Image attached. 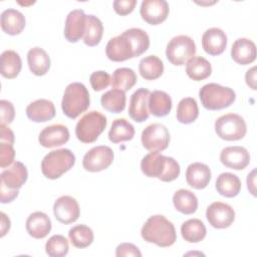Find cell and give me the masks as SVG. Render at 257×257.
<instances>
[{"label": "cell", "instance_id": "obj_1", "mask_svg": "<svg viewBox=\"0 0 257 257\" xmlns=\"http://www.w3.org/2000/svg\"><path fill=\"white\" fill-rule=\"evenodd\" d=\"M150 37L140 28H130L115 36L106 44L105 54L109 60L119 62L138 57L148 50Z\"/></svg>", "mask_w": 257, "mask_h": 257}, {"label": "cell", "instance_id": "obj_2", "mask_svg": "<svg viewBox=\"0 0 257 257\" xmlns=\"http://www.w3.org/2000/svg\"><path fill=\"white\" fill-rule=\"evenodd\" d=\"M141 235L146 242L163 248L172 246L177 239L174 224L163 215L151 216L144 224Z\"/></svg>", "mask_w": 257, "mask_h": 257}, {"label": "cell", "instance_id": "obj_3", "mask_svg": "<svg viewBox=\"0 0 257 257\" xmlns=\"http://www.w3.org/2000/svg\"><path fill=\"white\" fill-rule=\"evenodd\" d=\"M89 103V92L83 83L72 82L66 86L61 101V108L67 117L76 118L88 108Z\"/></svg>", "mask_w": 257, "mask_h": 257}, {"label": "cell", "instance_id": "obj_4", "mask_svg": "<svg viewBox=\"0 0 257 257\" xmlns=\"http://www.w3.org/2000/svg\"><path fill=\"white\" fill-rule=\"evenodd\" d=\"M202 105L209 110H220L230 106L236 99L235 91L218 83H207L199 91Z\"/></svg>", "mask_w": 257, "mask_h": 257}, {"label": "cell", "instance_id": "obj_5", "mask_svg": "<svg viewBox=\"0 0 257 257\" xmlns=\"http://www.w3.org/2000/svg\"><path fill=\"white\" fill-rule=\"evenodd\" d=\"M75 164V156L68 149H59L48 153L41 162L42 174L50 180L60 178Z\"/></svg>", "mask_w": 257, "mask_h": 257}, {"label": "cell", "instance_id": "obj_6", "mask_svg": "<svg viewBox=\"0 0 257 257\" xmlns=\"http://www.w3.org/2000/svg\"><path fill=\"white\" fill-rule=\"evenodd\" d=\"M107 124L104 114L97 110L86 112L77 121L75 135L77 139L84 144H90L97 140L99 135L105 130Z\"/></svg>", "mask_w": 257, "mask_h": 257}, {"label": "cell", "instance_id": "obj_7", "mask_svg": "<svg viewBox=\"0 0 257 257\" xmlns=\"http://www.w3.org/2000/svg\"><path fill=\"white\" fill-rule=\"evenodd\" d=\"M215 132L222 140L239 141L245 137L247 125L241 115L236 113H226L216 119Z\"/></svg>", "mask_w": 257, "mask_h": 257}, {"label": "cell", "instance_id": "obj_8", "mask_svg": "<svg viewBox=\"0 0 257 257\" xmlns=\"http://www.w3.org/2000/svg\"><path fill=\"white\" fill-rule=\"evenodd\" d=\"M196 53V44L194 40L187 35H178L173 37L166 48V56L174 65H184Z\"/></svg>", "mask_w": 257, "mask_h": 257}, {"label": "cell", "instance_id": "obj_9", "mask_svg": "<svg viewBox=\"0 0 257 257\" xmlns=\"http://www.w3.org/2000/svg\"><path fill=\"white\" fill-rule=\"evenodd\" d=\"M170 143V133L162 123H152L142 133L143 147L151 153L166 150Z\"/></svg>", "mask_w": 257, "mask_h": 257}, {"label": "cell", "instance_id": "obj_10", "mask_svg": "<svg viewBox=\"0 0 257 257\" xmlns=\"http://www.w3.org/2000/svg\"><path fill=\"white\" fill-rule=\"evenodd\" d=\"M113 161V152L107 146H97L90 149L83 157V168L91 173L107 169Z\"/></svg>", "mask_w": 257, "mask_h": 257}, {"label": "cell", "instance_id": "obj_11", "mask_svg": "<svg viewBox=\"0 0 257 257\" xmlns=\"http://www.w3.org/2000/svg\"><path fill=\"white\" fill-rule=\"evenodd\" d=\"M206 218L212 227L225 229L230 227L234 222L235 211L226 203L214 202L207 208Z\"/></svg>", "mask_w": 257, "mask_h": 257}, {"label": "cell", "instance_id": "obj_12", "mask_svg": "<svg viewBox=\"0 0 257 257\" xmlns=\"http://www.w3.org/2000/svg\"><path fill=\"white\" fill-rule=\"evenodd\" d=\"M169 12V4L165 0H145L140 8L142 18L151 25H158L164 22Z\"/></svg>", "mask_w": 257, "mask_h": 257}, {"label": "cell", "instance_id": "obj_13", "mask_svg": "<svg viewBox=\"0 0 257 257\" xmlns=\"http://www.w3.org/2000/svg\"><path fill=\"white\" fill-rule=\"evenodd\" d=\"M53 214L56 220L62 224H71L75 222L79 215L80 209L77 201L71 196L59 197L53 205Z\"/></svg>", "mask_w": 257, "mask_h": 257}, {"label": "cell", "instance_id": "obj_14", "mask_svg": "<svg viewBox=\"0 0 257 257\" xmlns=\"http://www.w3.org/2000/svg\"><path fill=\"white\" fill-rule=\"evenodd\" d=\"M150 90L144 87L137 89L132 95L130 99L128 106V115L130 117L137 121L143 122L149 118V97Z\"/></svg>", "mask_w": 257, "mask_h": 257}, {"label": "cell", "instance_id": "obj_15", "mask_svg": "<svg viewBox=\"0 0 257 257\" xmlns=\"http://www.w3.org/2000/svg\"><path fill=\"white\" fill-rule=\"evenodd\" d=\"M221 163L233 170H244L250 163L249 152L240 146L224 148L220 153Z\"/></svg>", "mask_w": 257, "mask_h": 257}, {"label": "cell", "instance_id": "obj_16", "mask_svg": "<svg viewBox=\"0 0 257 257\" xmlns=\"http://www.w3.org/2000/svg\"><path fill=\"white\" fill-rule=\"evenodd\" d=\"M86 15L82 9H74L68 13L65 20L64 36L69 42H77L83 38L85 31Z\"/></svg>", "mask_w": 257, "mask_h": 257}, {"label": "cell", "instance_id": "obj_17", "mask_svg": "<svg viewBox=\"0 0 257 257\" xmlns=\"http://www.w3.org/2000/svg\"><path fill=\"white\" fill-rule=\"evenodd\" d=\"M69 140L67 126L57 123L44 127L38 137L39 144L44 148H54L66 144Z\"/></svg>", "mask_w": 257, "mask_h": 257}, {"label": "cell", "instance_id": "obj_18", "mask_svg": "<svg viewBox=\"0 0 257 257\" xmlns=\"http://www.w3.org/2000/svg\"><path fill=\"white\" fill-rule=\"evenodd\" d=\"M227 46L226 33L217 27L207 29L202 36V47L210 55H220Z\"/></svg>", "mask_w": 257, "mask_h": 257}, {"label": "cell", "instance_id": "obj_19", "mask_svg": "<svg viewBox=\"0 0 257 257\" xmlns=\"http://www.w3.org/2000/svg\"><path fill=\"white\" fill-rule=\"evenodd\" d=\"M55 107L52 101L44 98L30 102L26 107L27 117L34 122H45L55 116Z\"/></svg>", "mask_w": 257, "mask_h": 257}, {"label": "cell", "instance_id": "obj_20", "mask_svg": "<svg viewBox=\"0 0 257 257\" xmlns=\"http://www.w3.org/2000/svg\"><path fill=\"white\" fill-rule=\"evenodd\" d=\"M231 56L238 64L252 63L256 59V45L248 38H239L232 45Z\"/></svg>", "mask_w": 257, "mask_h": 257}, {"label": "cell", "instance_id": "obj_21", "mask_svg": "<svg viewBox=\"0 0 257 257\" xmlns=\"http://www.w3.org/2000/svg\"><path fill=\"white\" fill-rule=\"evenodd\" d=\"M186 181L196 190L205 189L211 181V170L203 163H193L186 171Z\"/></svg>", "mask_w": 257, "mask_h": 257}, {"label": "cell", "instance_id": "obj_22", "mask_svg": "<svg viewBox=\"0 0 257 257\" xmlns=\"http://www.w3.org/2000/svg\"><path fill=\"white\" fill-rule=\"evenodd\" d=\"M1 183L11 190H19L27 181L28 172L26 167L20 162H14L12 166L5 169L1 175Z\"/></svg>", "mask_w": 257, "mask_h": 257}, {"label": "cell", "instance_id": "obj_23", "mask_svg": "<svg viewBox=\"0 0 257 257\" xmlns=\"http://www.w3.org/2000/svg\"><path fill=\"white\" fill-rule=\"evenodd\" d=\"M51 230V221L43 212H34L26 220V231L35 239L45 238Z\"/></svg>", "mask_w": 257, "mask_h": 257}, {"label": "cell", "instance_id": "obj_24", "mask_svg": "<svg viewBox=\"0 0 257 257\" xmlns=\"http://www.w3.org/2000/svg\"><path fill=\"white\" fill-rule=\"evenodd\" d=\"M2 30L9 35H17L22 32L25 27L24 15L13 8L6 9L2 12L0 18Z\"/></svg>", "mask_w": 257, "mask_h": 257}, {"label": "cell", "instance_id": "obj_25", "mask_svg": "<svg viewBox=\"0 0 257 257\" xmlns=\"http://www.w3.org/2000/svg\"><path fill=\"white\" fill-rule=\"evenodd\" d=\"M166 156L158 152L146 155L141 162V170L143 174L150 178L160 179L166 169Z\"/></svg>", "mask_w": 257, "mask_h": 257}, {"label": "cell", "instance_id": "obj_26", "mask_svg": "<svg viewBox=\"0 0 257 257\" xmlns=\"http://www.w3.org/2000/svg\"><path fill=\"white\" fill-rule=\"evenodd\" d=\"M27 63L30 71L37 76L47 73L50 68V57L40 47H33L27 53Z\"/></svg>", "mask_w": 257, "mask_h": 257}, {"label": "cell", "instance_id": "obj_27", "mask_svg": "<svg viewBox=\"0 0 257 257\" xmlns=\"http://www.w3.org/2000/svg\"><path fill=\"white\" fill-rule=\"evenodd\" d=\"M215 187L221 196L233 198L236 197L241 190V181L235 174L222 173L218 176Z\"/></svg>", "mask_w": 257, "mask_h": 257}, {"label": "cell", "instance_id": "obj_28", "mask_svg": "<svg viewBox=\"0 0 257 257\" xmlns=\"http://www.w3.org/2000/svg\"><path fill=\"white\" fill-rule=\"evenodd\" d=\"M172 109V98L163 90H154L149 97V111L155 116L161 117L170 113Z\"/></svg>", "mask_w": 257, "mask_h": 257}, {"label": "cell", "instance_id": "obj_29", "mask_svg": "<svg viewBox=\"0 0 257 257\" xmlns=\"http://www.w3.org/2000/svg\"><path fill=\"white\" fill-rule=\"evenodd\" d=\"M173 204L177 211L185 215H191L198 209V199L196 195L186 189H180L175 192Z\"/></svg>", "mask_w": 257, "mask_h": 257}, {"label": "cell", "instance_id": "obj_30", "mask_svg": "<svg viewBox=\"0 0 257 257\" xmlns=\"http://www.w3.org/2000/svg\"><path fill=\"white\" fill-rule=\"evenodd\" d=\"M187 75L195 80L200 81L208 78L212 73L211 63L202 56H194L186 64Z\"/></svg>", "mask_w": 257, "mask_h": 257}, {"label": "cell", "instance_id": "obj_31", "mask_svg": "<svg viewBox=\"0 0 257 257\" xmlns=\"http://www.w3.org/2000/svg\"><path fill=\"white\" fill-rule=\"evenodd\" d=\"M1 74L3 77L12 79L15 78L22 67V61L19 54L14 50H5L1 57Z\"/></svg>", "mask_w": 257, "mask_h": 257}, {"label": "cell", "instance_id": "obj_32", "mask_svg": "<svg viewBox=\"0 0 257 257\" xmlns=\"http://www.w3.org/2000/svg\"><path fill=\"white\" fill-rule=\"evenodd\" d=\"M139 71L143 78L147 80H155L164 72V63L156 55H149L141 59Z\"/></svg>", "mask_w": 257, "mask_h": 257}, {"label": "cell", "instance_id": "obj_33", "mask_svg": "<svg viewBox=\"0 0 257 257\" xmlns=\"http://www.w3.org/2000/svg\"><path fill=\"white\" fill-rule=\"evenodd\" d=\"M134 136L135 127L125 118L114 119L108 132V139L113 144L131 141Z\"/></svg>", "mask_w": 257, "mask_h": 257}, {"label": "cell", "instance_id": "obj_34", "mask_svg": "<svg viewBox=\"0 0 257 257\" xmlns=\"http://www.w3.org/2000/svg\"><path fill=\"white\" fill-rule=\"evenodd\" d=\"M206 227L199 219H189L181 226V234L185 241L189 243H198L206 237Z\"/></svg>", "mask_w": 257, "mask_h": 257}, {"label": "cell", "instance_id": "obj_35", "mask_svg": "<svg viewBox=\"0 0 257 257\" xmlns=\"http://www.w3.org/2000/svg\"><path fill=\"white\" fill-rule=\"evenodd\" d=\"M138 81L136 72L128 67H120L114 70L110 79V85L113 89L122 91L130 90Z\"/></svg>", "mask_w": 257, "mask_h": 257}, {"label": "cell", "instance_id": "obj_36", "mask_svg": "<svg viewBox=\"0 0 257 257\" xmlns=\"http://www.w3.org/2000/svg\"><path fill=\"white\" fill-rule=\"evenodd\" d=\"M103 25L99 18L94 15H86L85 31L83 35V42L87 46H96L102 37Z\"/></svg>", "mask_w": 257, "mask_h": 257}, {"label": "cell", "instance_id": "obj_37", "mask_svg": "<svg viewBox=\"0 0 257 257\" xmlns=\"http://www.w3.org/2000/svg\"><path fill=\"white\" fill-rule=\"evenodd\" d=\"M125 92L119 89H110L100 97L101 106L113 113H119L125 108Z\"/></svg>", "mask_w": 257, "mask_h": 257}, {"label": "cell", "instance_id": "obj_38", "mask_svg": "<svg viewBox=\"0 0 257 257\" xmlns=\"http://www.w3.org/2000/svg\"><path fill=\"white\" fill-rule=\"evenodd\" d=\"M177 119L181 123L189 124L194 122L199 115V108L195 98L185 97L180 100L177 107Z\"/></svg>", "mask_w": 257, "mask_h": 257}, {"label": "cell", "instance_id": "obj_39", "mask_svg": "<svg viewBox=\"0 0 257 257\" xmlns=\"http://www.w3.org/2000/svg\"><path fill=\"white\" fill-rule=\"evenodd\" d=\"M68 237L71 244L79 249L88 247L93 241V232L92 230L83 224L73 226L69 232Z\"/></svg>", "mask_w": 257, "mask_h": 257}, {"label": "cell", "instance_id": "obj_40", "mask_svg": "<svg viewBox=\"0 0 257 257\" xmlns=\"http://www.w3.org/2000/svg\"><path fill=\"white\" fill-rule=\"evenodd\" d=\"M68 241L62 235L51 236L45 244V252L51 257H63L68 253Z\"/></svg>", "mask_w": 257, "mask_h": 257}, {"label": "cell", "instance_id": "obj_41", "mask_svg": "<svg viewBox=\"0 0 257 257\" xmlns=\"http://www.w3.org/2000/svg\"><path fill=\"white\" fill-rule=\"evenodd\" d=\"M181 173L180 165L179 163L172 157L166 158V169L164 171V174L159 179L163 182H172L175 181Z\"/></svg>", "mask_w": 257, "mask_h": 257}, {"label": "cell", "instance_id": "obj_42", "mask_svg": "<svg viewBox=\"0 0 257 257\" xmlns=\"http://www.w3.org/2000/svg\"><path fill=\"white\" fill-rule=\"evenodd\" d=\"M110 75L103 70L94 71L89 76L90 85L95 91H100L106 88L110 84Z\"/></svg>", "mask_w": 257, "mask_h": 257}, {"label": "cell", "instance_id": "obj_43", "mask_svg": "<svg viewBox=\"0 0 257 257\" xmlns=\"http://www.w3.org/2000/svg\"><path fill=\"white\" fill-rule=\"evenodd\" d=\"M15 150L12 144L0 142V167L2 169L9 167L14 163Z\"/></svg>", "mask_w": 257, "mask_h": 257}, {"label": "cell", "instance_id": "obj_44", "mask_svg": "<svg viewBox=\"0 0 257 257\" xmlns=\"http://www.w3.org/2000/svg\"><path fill=\"white\" fill-rule=\"evenodd\" d=\"M15 116V109L12 102L1 99L0 100V120L1 124L11 123Z\"/></svg>", "mask_w": 257, "mask_h": 257}, {"label": "cell", "instance_id": "obj_45", "mask_svg": "<svg viewBox=\"0 0 257 257\" xmlns=\"http://www.w3.org/2000/svg\"><path fill=\"white\" fill-rule=\"evenodd\" d=\"M137 5V0H115L113 1L114 11L120 15L124 16L132 13Z\"/></svg>", "mask_w": 257, "mask_h": 257}, {"label": "cell", "instance_id": "obj_46", "mask_svg": "<svg viewBox=\"0 0 257 257\" xmlns=\"http://www.w3.org/2000/svg\"><path fill=\"white\" fill-rule=\"evenodd\" d=\"M115 255L117 257L122 256H138L141 257L142 253L137 246L132 243H121L115 249Z\"/></svg>", "mask_w": 257, "mask_h": 257}, {"label": "cell", "instance_id": "obj_47", "mask_svg": "<svg viewBox=\"0 0 257 257\" xmlns=\"http://www.w3.org/2000/svg\"><path fill=\"white\" fill-rule=\"evenodd\" d=\"M18 193H19L18 190H11V189L7 188L4 184L0 183L1 203L5 204V203H10V202H12L14 199H16V197L18 196Z\"/></svg>", "mask_w": 257, "mask_h": 257}, {"label": "cell", "instance_id": "obj_48", "mask_svg": "<svg viewBox=\"0 0 257 257\" xmlns=\"http://www.w3.org/2000/svg\"><path fill=\"white\" fill-rule=\"evenodd\" d=\"M0 142L14 144V134L5 124H0Z\"/></svg>", "mask_w": 257, "mask_h": 257}, {"label": "cell", "instance_id": "obj_49", "mask_svg": "<svg viewBox=\"0 0 257 257\" xmlns=\"http://www.w3.org/2000/svg\"><path fill=\"white\" fill-rule=\"evenodd\" d=\"M245 80L247 85L253 90L256 89V66L248 69L245 74Z\"/></svg>", "mask_w": 257, "mask_h": 257}, {"label": "cell", "instance_id": "obj_50", "mask_svg": "<svg viewBox=\"0 0 257 257\" xmlns=\"http://www.w3.org/2000/svg\"><path fill=\"white\" fill-rule=\"evenodd\" d=\"M255 178H256V169H253V171L250 174H248V177H247V187L253 196H256Z\"/></svg>", "mask_w": 257, "mask_h": 257}, {"label": "cell", "instance_id": "obj_51", "mask_svg": "<svg viewBox=\"0 0 257 257\" xmlns=\"http://www.w3.org/2000/svg\"><path fill=\"white\" fill-rule=\"evenodd\" d=\"M0 215H1V235L0 236L4 237L10 229V220L5 213L1 212Z\"/></svg>", "mask_w": 257, "mask_h": 257}]
</instances>
